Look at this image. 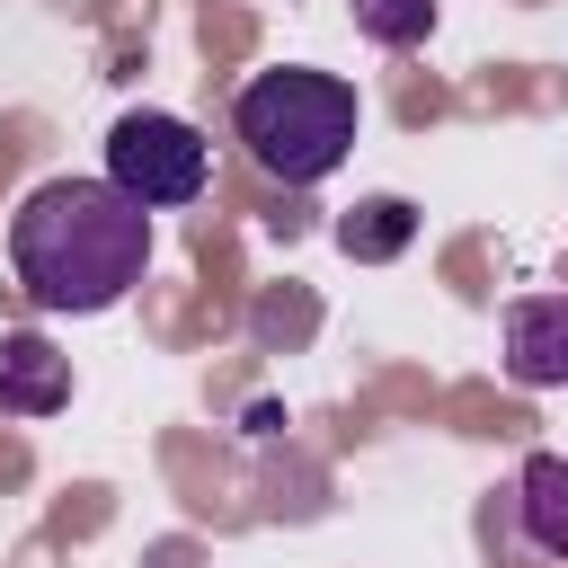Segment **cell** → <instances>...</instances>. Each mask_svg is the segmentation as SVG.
<instances>
[{
  "label": "cell",
  "mask_w": 568,
  "mask_h": 568,
  "mask_svg": "<svg viewBox=\"0 0 568 568\" xmlns=\"http://www.w3.org/2000/svg\"><path fill=\"white\" fill-rule=\"evenodd\" d=\"M9 266L36 311H115L151 266V213L106 178H44L9 213Z\"/></svg>",
  "instance_id": "1"
},
{
  "label": "cell",
  "mask_w": 568,
  "mask_h": 568,
  "mask_svg": "<svg viewBox=\"0 0 568 568\" xmlns=\"http://www.w3.org/2000/svg\"><path fill=\"white\" fill-rule=\"evenodd\" d=\"M355 124H364L355 89H346L337 71H302V62L257 71V80H240V98H231L240 151H248L266 178H284V186L337 178L346 151H355Z\"/></svg>",
  "instance_id": "2"
},
{
  "label": "cell",
  "mask_w": 568,
  "mask_h": 568,
  "mask_svg": "<svg viewBox=\"0 0 568 568\" xmlns=\"http://www.w3.org/2000/svg\"><path fill=\"white\" fill-rule=\"evenodd\" d=\"M204 133L186 115H160V106H124L106 124V186H124L142 213H169V204H195L204 195Z\"/></svg>",
  "instance_id": "3"
},
{
  "label": "cell",
  "mask_w": 568,
  "mask_h": 568,
  "mask_svg": "<svg viewBox=\"0 0 568 568\" xmlns=\"http://www.w3.org/2000/svg\"><path fill=\"white\" fill-rule=\"evenodd\" d=\"M506 382L515 390L568 382V293H515L506 302Z\"/></svg>",
  "instance_id": "4"
},
{
  "label": "cell",
  "mask_w": 568,
  "mask_h": 568,
  "mask_svg": "<svg viewBox=\"0 0 568 568\" xmlns=\"http://www.w3.org/2000/svg\"><path fill=\"white\" fill-rule=\"evenodd\" d=\"M71 408V355L36 328H9L0 337V417H53Z\"/></svg>",
  "instance_id": "5"
},
{
  "label": "cell",
  "mask_w": 568,
  "mask_h": 568,
  "mask_svg": "<svg viewBox=\"0 0 568 568\" xmlns=\"http://www.w3.org/2000/svg\"><path fill=\"white\" fill-rule=\"evenodd\" d=\"M515 497H524V541L541 559H568V462L559 453H532L524 479H515Z\"/></svg>",
  "instance_id": "6"
},
{
  "label": "cell",
  "mask_w": 568,
  "mask_h": 568,
  "mask_svg": "<svg viewBox=\"0 0 568 568\" xmlns=\"http://www.w3.org/2000/svg\"><path fill=\"white\" fill-rule=\"evenodd\" d=\"M417 240V204L408 195H364L346 222H337V248L355 257V266H382V257H399Z\"/></svg>",
  "instance_id": "7"
},
{
  "label": "cell",
  "mask_w": 568,
  "mask_h": 568,
  "mask_svg": "<svg viewBox=\"0 0 568 568\" xmlns=\"http://www.w3.org/2000/svg\"><path fill=\"white\" fill-rule=\"evenodd\" d=\"M355 27L382 44V53H417L435 36V0H355Z\"/></svg>",
  "instance_id": "8"
}]
</instances>
